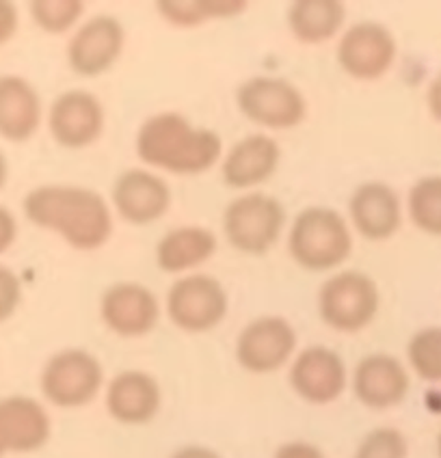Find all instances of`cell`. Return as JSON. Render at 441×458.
Returning <instances> with one entry per match:
<instances>
[{
	"label": "cell",
	"instance_id": "obj_31",
	"mask_svg": "<svg viewBox=\"0 0 441 458\" xmlns=\"http://www.w3.org/2000/svg\"><path fill=\"white\" fill-rule=\"evenodd\" d=\"M18 29V9L13 3L0 0V46L7 44Z\"/></svg>",
	"mask_w": 441,
	"mask_h": 458
},
{
	"label": "cell",
	"instance_id": "obj_29",
	"mask_svg": "<svg viewBox=\"0 0 441 458\" xmlns=\"http://www.w3.org/2000/svg\"><path fill=\"white\" fill-rule=\"evenodd\" d=\"M22 301V284L12 268L0 264V322L9 320Z\"/></svg>",
	"mask_w": 441,
	"mask_h": 458
},
{
	"label": "cell",
	"instance_id": "obj_14",
	"mask_svg": "<svg viewBox=\"0 0 441 458\" xmlns=\"http://www.w3.org/2000/svg\"><path fill=\"white\" fill-rule=\"evenodd\" d=\"M52 424L44 404L29 395L0 398V458L38 452L48 444Z\"/></svg>",
	"mask_w": 441,
	"mask_h": 458
},
{
	"label": "cell",
	"instance_id": "obj_17",
	"mask_svg": "<svg viewBox=\"0 0 441 458\" xmlns=\"http://www.w3.org/2000/svg\"><path fill=\"white\" fill-rule=\"evenodd\" d=\"M171 191L167 182L143 169L123 171L113 184V206L134 225H148L167 215Z\"/></svg>",
	"mask_w": 441,
	"mask_h": 458
},
{
	"label": "cell",
	"instance_id": "obj_34",
	"mask_svg": "<svg viewBox=\"0 0 441 458\" xmlns=\"http://www.w3.org/2000/svg\"><path fill=\"white\" fill-rule=\"evenodd\" d=\"M171 458H221V456L206 445H184L180 447V450H175Z\"/></svg>",
	"mask_w": 441,
	"mask_h": 458
},
{
	"label": "cell",
	"instance_id": "obj_20",
	"mask_svg": "<svg viewBox=\"0 0 441 458\" xmlns=\"http://www.w3.org/2000/svg\"><path fill=\"white\" fill-rule=\"evenodd\" d=\"M282 160L277 140L267 134H251L238 140L223 160V180L232 189H253L267 182Z\"/></svg>",
	"mask_w": 441,
	"mask_h": 458
},
{
	"label": "cell",
	"instance_id": "obj_1",
	"mask_svg": "<svg viewBox=\"0 0 441 458\" xmlns=\"http://www.w3.org/2000/svg\"><path fill=\"white\" fill-rule=\"evenodd\" d=\"M22 208L33 225L59 233L78 251L100 249L113 236L111 208L91 189L38 186L24 197Z\"/></svg>",
	"mask_w": 441,
	"mask_h": 458
},
{
	"label": "cell",
	"instance_id": "obj_26",
	"mask_svg": "<svg viewBox=\"0 0 441 458\" xmlns=\"http://www.w3.org/2000/svg\"><path fill=\"white\" fill-rule=\"evenodd\" d=\"M29 12L35 24L46 33H65L78 22L85 4L81 0H33Z\"/></svg>",
	"mask_w": 441,
	"mask_h": 458
},
{
	"label": "cell",
	"instance_id": "obj_21",
	"mask_svg": "<svg viewBox=\"0 0 441 458\" xmlns=\"http://www.w3.org/2000/svg\"><path fill=\"white\" fill-rule=\"evenodd\" d=\"M41 98L22 76H0V137L29 140L41 126Z\"/></svg>",
	"mask_w": 441,
	"mask_h": 458
},
{
	"label": "cell",
	"instance_id": "obj_35",
	"mask_svg": "<svg viewBox=\"0 0 441 458\" xmlns=\"http://www.w3.org/2000/svg\"><path fill=\"white\" fill-rule=\"evenodd\" d=\"M7 178H9V163L7 158H4V154L0 152V189L7 184Z\"/></svg>",
	"mask_w": 441,
	"mask_h": 458
},
{
	"label": "cell",
	"instance_id": "obj_12",
	"mask_svg": "<svg viewBox=\"0 0 441 458\" xmlns=\"http://www.w3.org/2000/svg\"><path fill=\"white\" fill-rule=\"evenodd\" d=\"M126 33L111 15L87 20L67 46V61L81 76H100L115 65L123 50Z\"/></svg>",
	"mask_w": 441,
	"mask_h": 458
},
{
	"label": "cell",
	"instance_id": "obj_23",
	"mask_svg": "<svg viewBox=\"0 0 441 458\" xmlns=\"http://www.w3.org/2000/svg\"><path fill=\"white\" fill-rule=\"evenodd\" d=\"M346 9L337 0H299L288 9V26L303 44L334 39L344 24Z\"/></svg>",
	"mask_w": 441,
	"mask_h": 458
},
{
	"label": "cell",
	"instance_id": "obj_13",
	"mask_svg": "<svg viewBox=\"0 0 441 458\" xmlns=\"http://www.w3.org/2000/svg\"><path fill=\"white\" fill-rule=\"evenodd\" d=\"M48 126L52 137L64 148H87L102 134L104 108L100 100L89 91H65L52 102Z\"/></svg>",
	"mask_w": 441,
	"mask_h": 458
},
{
	"label": "cell",
	"instance_id": "obj_25",
	"mask_svg": "<svg viewBox=\"0 0 441 458\" xmlns=\"http://www.w3.org/2000/svg\"><path fill=\"white\" fill-rule=\"evenodd\" d=\"M409 366L422 381L441 383V327L418 331L407 346Z\"/></svg>",
	"mask_w": 441,
	"mask_h": 458
},
{
	"label": "cell",
	"instance_id": "obj_33",
	"mask_svg": "<svg viewBox=\"0 0 441 458\" xmlns=\"http://www.w3.org/2000/svg\"><path fill=\"white\" fill-rule=\"evenodd\" d=\"M427 102H428L430 114H433L437 122H441V72L435 76V81L430 82L428 93H427Z\"/></svg>",
	"mask_w": 441,
	"mask_h": 458
},
{
	"label": "cell",
	"instance_id": "obj_22",
	"mask_svg": "<svg viewBox=\"0 0 441 458\" xmlns=\"http://www.w3.org/2000/svg\"><path fill=\"white\" fill-rule=\"evenodd\" d=\"M216 251V236L206 227L184 225L171 229L160 238L156 247V262L165 273H184V270L208 262Z\"/></svg>",
	"mask_w": 441,
	"mask_h": 458
},
{
	"label": "cell",
	"instance_id": "obj_32",
	"mask_svg": "<svg viewBox=\"0 0 441 458\" xmlns=\"http://www.w3.org/2000/svg\"><path fill=\"white\" fill-rule=\"evenodd\" d=\"M15 236H18V223H15L13 212L0 206V255L9 251V247L15 242Z\"/></svg>",
	"mask_w": 441,
	"mask_h": 458
},
{
	"label": "cell",
	"instance_id": "obj_28",
	"mask_svg": "<svg viewBox=\"0 0 441 458\" xmlns=\"http://www.w3.org/2000/svg\"><path fill=\"white\" fill-rule=\"evenodd\" d=\"M156 9L175 26H197L210 20L206 0H160Z\"/></svg>",
	"mask_w": 441,
	"mask_h": 458
},
{
	"label": "cell",
	"instance_id": "obj_10",
	"mask_svg": "<svg viewBox=\"0 0 441 458\" xmlns=\"http://www.w3.org/2000/svg\"><path fill=\"white\" fill-rule=\"evenodd\" d=\"M396 59V41L378 22H357L337 44V64L357 81H375Z\"/></svg>",
	"mask_w": 441,
	"mask_h": 458
},
{
	"label": "cell",
	"instance_id": "obj_15",
	"mask_svg": "<svg viewBox=\"0 0 441 458\" xmlns=\"http://www.w3.org/2000/svg\"><path fill=\"white\" fill-rule=\"evenodd\" d=\"M409 372L401 359L375 352L363 357L352 372V394L368 409H392L407 398Z\"/></svg>",
	"mask_w": 441,
	"mask_h": 458
},
{
	"label": "cell",
	"instance_id": "obj_2",
	"mask_svg": "<svg viewBox=\"0 0 441 458\" xmlns=\"http://www.w3.org/2000/svg\"><path fill=\"white\" fill-rule=\"evenodd\" d=\"M221 137L195 128L178 113H158L145 119L137 134V154L145 165L178 175L212 169L221 158Z\"/></svg>",
	"mask_w": 441,
	"mask_h": 458
},
{
	"label": "cell",
	"instance_id": "obj_36",
	"mask_svg": "<svg viewBox=\"0 0 441 458\" xmlns=\"http://www.w3.org/2000/svg\"><path fill=\"white\" fill-rule=\"evenodd\" d=\"M437 456L441 458V433L437 435Z\"/></svg>",
	"mask_w": 441,
	"mask_h": 458
},
{
	"label": "cell",
	"instance_id": "obj_5",
	"mask_svg": "<svg viewBox=\"0 0 441 458\" xmlns=\"http://www.w3.org/2000/svg\"><path fill=\"white\" fill-rule=\"evenodd\" d=\"M284 206L264 192H247L233 199L223 215V229L238 251L262 255L282 236Z\"/></svg>",
	"mask_w": 441,
	"mask_h": 458
},
{
	"label": "cell",
	"instance_id": "obj_19",
	"mask_svg": "<svg viewBox=\"0 0 441 458\" xmlns=\"http://www.w3.org/2000/svg\"><path fill=\"white\" fill-rule=\"evenodd\" d=\"M351 221L368 241H387L403 223L398 195L383 182H368L352 192L349 201Z\"/></svg>",
	"mask_w": 441,
	"mask_h": 458
},
{
	"label": "cell",
	"instance_id": "obj_18",
	"mask_svg": "<svg viewBox=\"0 0 441 458\" xmlns=\"http://www.w3.org/2000/svg\"><path fill=\"white\" fill-rule=\"evenodd\" d=\"M163 404V392L152 374L126 369L106 387V409L113 420L139 426L152 421Z\"/></svg>",
	"mask_w": 441,
	"mask_h": 458
},
{
	"label": "cell",
	"instance_id": "obj_24",
	"mask_svg": "<svg viewBox=\"0 0 441 458\" xmlns=\"http://www.w3.org/2000/svg\"><path fill=\"white\" fill-rule=\"evenodd\" d=\"M409 216L422 232L441 236V175L415 182L409 191Z\"/></svg>",
	"mask_w": 441,
	"mask_h": 458
},
{
	"label": "cell",
	"instance_id": "obj_7",
	"mask_svg": "<svg viewBox=\"0 0 441 458\" xmlns=\"http://www.w3.org/2000/svg\"><path fill=\"white\" fill-rule=\"evenodd\" d=\"M236 102L247 119L271 130L294 128L305 117L303 93L284 78H249L238 87Z\"/></svg>",
	"mask_w": 441,
	"mask_h": 458
},
{
	"label": "cell",
	"instance_id": "obj_3",
	"mask_svg": "<svg viewBox=\"0 0 441 458\" xmlns=\"http://www.w3.org/2000/svg\"><path fill=\"white\" fill-rule=\"evenodd\" d=\"M290 255L308 270L340 267L352 251L351 227L331 208L311 206L294 218L288 236Z\"/></svg>",
	"mask_w": 441,
	"mask_h": 458
},
{
	"label": "cell",
	"instance_id": "obj_30",
	"mask_svg": "<svg viewBox=\"0 0 441 458\" xmlns=\"http://www.w3.org/2000/svg\"><path fill=\"white\" fill-rule=\"evenodd\" d=\"M275 458H327L316 445L305 441H290L275 452Z\"/></svg>",
	"mask_w": 441,
	"mask_h": 458
},
{
	"label": "cell",
	"instance_id": "obj_4",
	"mask_svg": "<svg viewBox=\"0 0 441 458\" xmlns=\"http://www.w3.org/2000/svg\"><path fill=\"white\" fill-rule=\"evenodd\" d=\"M104 369L91 352L65 348L48 359L41 369L39 389L50 404L78 409L89 404L102 389Z\"/></svg>",
	"mask_w": 441,
	"mask_h": 458
},
{
	"label": "cell",
	"instance_id": "obj_6",
	"mask_svg": "<svg viewBox=\"0 0 441 458\" xmlns=\"http://www.w3.org/2000/svg\"><path fill=\"white\" fill-rule=\"evenodd\" d=\"M378 288L368 275L344 270L329 277L318 293V314L325 325L342 333L361 331L375 320Z\"/></svg>",
	"mask_w": 441,
	"mask_h": 458
},
{
	"label": "cell",
	"instance_id": "obj_9",
	"mask_svg": "<svg viewBox=\"0 0 441 458\" xmlns=\"http://www.w3.org/2000/svg\"><path fill=\"white\" fill-rule=\"evenodd\" d=\"M297 348L293 325L279 316H264L242 329L236 342V359L247 372H277L290 361Z\"/></svg>",
	"mask_w": 441,
	"mask_h": 458
},
{
	"label": "cell",
	"instance_id": "obj_11",
	"mask_svg": "<svg viewBox=\"0 0 441 458\" xmlns=\"http://www.w3.org/2000/svg\"><path fill=\"white\" fill-rule=\"evenodd\" d=\"M346 366L335 351L310 346L290 366V385L310 404H329L346 389Z\"/></svg>",
	"mask_w": 441,
	"mask_h": 458
},
{
	"label": "cell",
	"instance_id": "obj_16",
	"mask_svg": "<svg viewBox=\"0 0 441 458\" xmlns=\"http://www.w3.org/2000/svg\"><path fill=\"white\" fill-rule=\"evenodd\" d=\"M102 320L122 337L149 333L160 318V305L152 290L141 284H115L102 296Z\"/></svg>",
	"mask_w": 441,
	"mask_h": 458
},
{
	"label": "cell",
	"instance_id": "obj_8",
	"mask_svg": "<svg viewBox=\"0 0 441 458\" xmlns=\"http://www.w3.org/2000/svg\"><path fill=\"white\" fill-rule=\"evenodd\" d=\"M225 288L210 275H189L171 285L167 314L175 327L186 333L215 329L227 314Z\"/></svg>",
	"mask_w": 441,
	"mask_h": 458
},
{
	"label": "cell",
	"instance_id": "obj_27",
	"mask_svg": "<svg viewBox=\"0 0 441 458\" xmlns=\"http://www.w3.org/2000/svg\"><path fill=\"white\" fill-rule=\"evenodd\" d=\"M407 456H409V444L407 439H404V435L401 430L383 426V428L370 430V433L363 437L352 458H407Z\"/></svg>",
	"mask_w": 441,
	"mask_h": 458
}]
</instances>
